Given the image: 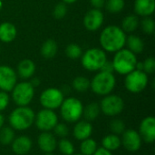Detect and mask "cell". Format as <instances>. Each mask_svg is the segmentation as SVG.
I'll return each mask as SVG.
<instances>
[{
  "instance_id": "bcb514c9",
  "label": "cell",
  "mask_w": 155,
  "mask_h": 155,
  "mask_svg": "<svg viewBox=\"0 0 155 155\" xmlns=\"http://www.w3.org/2000/svg\"><path fill=\"white\" fill-rule=\"evenodd\" d=\"M73 155H83V154H81V153H74Z\"/></svg>"
},
{
  "instance_id": "ab89813d",
  "label": "cell",
  "mask_w": 155,
  "mask_h": 155,
  "mask_svg": "<svg viewBox=\"0 0 155 155\" xmlns=\"http://www.w3.org/2000/svg\"><path fill=\"white\" fill-rule=\"evenodd\" d=\"M100 71H104V72H107V73H113L114 72V66H113L112 62L106 61Z\"/></svg>"
},
{
  "instance_id": "f6af8a7d",
  "label": "cell",
  "mask_w": 155,
  "mask_h": 155,
  "mask_svg": "<svg viewBox=\"0 0 155 155\" xmlns=\"http://www.w3.org/2000/svg\"><path fill=\"white\" fill-rule=\"evenodd\" d=\"M45 155H54L53 153H45Z\"/></svg>"
},
{
  "instance_id": "d6a6232c",
  "label": "cell",
  "mask_w": 155,
  "mask_h": 155,
  "mask_svg": "<svg viewBox=\"0 0 155 155\" xmlns=\"http://www.w3.org/2000/svg\"><path fill=\"white\" fill-rule=\"evenodd\" d=\"M109 129L111 131V134L120 136L126 130V125L123 120L115 118L109 123Z\"/></svg>"
},
{
  "instance_id": "1f68e13d",
  "label": "cell",
  "mask_w": 155,
  "mask_h": 155,
  "mask_svg": "<svg viewBox=\"0 0 155 155\" xmlns=\"http://www.w3.org/2000/svg\"><path fill=\"white\" fill-rule=\"evenodd\" d=\"M124 0H106L104 5L109 13L117 14L124 9Z\"/></svg>"
},
{
  "instance_id": "8992f818",
  "label": "cell",
  "mask_w": 155,
  "mask_h": 155,
  "mask_svg": "<svg viewBox=\"0 0 155 155\" xmlns=\"http://www.w3.org/2000/svg\"><path fill=\"white\" fill-rule=\"evenodd\" d=\"M106 61V54L100 48H90L81 56L83 67L91 72L100 71Z\"/></svg>"
},
{
  "instance_id": "cb8c5ba5",
  "label": "cell",
  "mask_w": 155,
  "mask_h": 155,
  "mask_svg": "<svg viewBox=\"0 0 155 155\" xmlns=\"http://www.w3.org/2000/svg\"><path fill=\"white\" fill-rule=\"evenodd\" d=\"M58 50L56 42L54 39H47L44 42L41 47V55L45 59H52L55 56Z\"/></svg>"
},
{
  "instance_id": "d6986e66",
  "label": "cell",
  "mask_w": 155,
  "mask_h": 155,
  "mask_svg": "<svg viewBox=\"0 0 155 155\" xmlns=\"http://www.w3.org/2000/svg\"><path fill=\"white\" fill-rule=\"evenodd\" d=\"M134 6L136 15L143 17L150 16L155 10V0H135Z\"/></svg>"
},
{
  "instance_id": "ee69618b",
  "label": "cell",
  "mask_w": 155,
  "mask_h": 155,
  "mask_svg": "<svg viewBox=\"0 0 155 155\" xmlns=\"http://www.w3.org/2000/svg\"><path fill=\"white\" fill-rule=\"evenodd\" d=\"M64 4H73V3H75L76 1L78 0H62Z\"/></svg>"
},
{
  "instance_id": "30bf717a",
  "label": "cell",
  "mask_w": 155,
  "mask_h": 155,
  "mask_svg": "<svg viewBox=\"0 0 155 155\" xmlns=\"http://www.w3.org/2000/svg\"><path fill=\"white\" fill-rule=\"evenodd\" d=\"M64 99L63 91L55 87H49L41 93L39 101L43 108L54 111L61 106Z\"/></svg>"
},
{
  "instance_id": "83f0119b",
  "label": "cell",
  "mask_w": 155,
  "mask_h": 155,
  "mask_svg": "<svg viewBox=\"0 0 155 155\" xmlns=\"http://www.w3.org/2000/svg\"><path fill=\"white\" fill-rule=\"evenodd\" d=\"M139 26V18L134 15L125 16L122 22V29L125 33H132Z\"/></svg>"
},
{
  "instance_id": "8d00e7d4",
  "label": "cell",
  "mask_w": 155,
  "mask_h": 155,
  "mask_svg": "<svg viewBox=\"0 0 155 155\" xmlns=\"http://www.w3.org/2000/svg\"><path fill=\"white\" fill-rule=\"evenodd\" d=\"M143 71L147 74H151L154 73L155 59L153 56L147 57L144 60V62H143Z\"/></svg>"
},
{
  "instance_id": "5b68a950",
  "label": "cell",
  "mask_w": 155,
  "mask_h": 155,
  "mask_svg": "<svg viewBox=\"0 0 155 155\" xmlns=\"http://www.w3.org/2000/svg\"><path fill=\"white\" fill-rule=\"evenodd\" d=\"M62 119L68 124H74L83 117V103L75 97L64 98L59 107Z\"/></svg>"
},
{
  "instance_id": "7bdbcfd3",
  "label": "cell",
  "mask_w": 155,
  "mask_h": 155,
  "mask_svg": "<svg viewBox=\"0 0 155 155\" xmlns=\"http://www.w3.org/2000/svg\"><path fill=\"white\" fill-rule=\"evenodd\" d=\"M5 124V116L3 115L2 113H0V129L4 126Z\"/></svg>"
},
{
  "instance_id": "9a60e30c",
  "label": "cell",
  "mask_w": 155,
  "mask_h": 155,
  "mask_svg": "<svg viewBox=\"0 0 155 155\" xmlns=\"http://www.w3.org/2000/svg\"><path fill=\"white\" fill-rule=\"evenodd\" d=\"M104 14L100 9H90L84 17V25L88 31H97L104 23Z\"/></svg>"
},
{
  "instance_id": "74e56055",
  "label": "cell",
  "mask_w": 155,
  "mask_h": 155,
  "mask_svg": "<svg viewBox=\"0 0 155 155\" xmlns=\"http://www.w3.org/2000/svg\"><path fill=\"white\" fill-rule=\"evenodd\" d=\"M10 97L6 92L0 91V113L4 112L9 105Z\"/></svg>"
},
{
  "instance_id": "60d3db41",
  "label": "cell",
  "mask_w": 155,
  "mask_h": 155,
  "mask_svg": "<svg viewBox=\"0 0 155 155\" xmlns=\"http://www.w3.org/2000/svg\"><path fill=\"white\" fill-rule=\"evenodd\" d=\"M93 155H113V153L103 148V147H98L97 150L95 151V153Z\"/></svg>"
},
{
  "instance_id": "9c48e42d",
  "label": "cell",
  "mask_w": 155,
  "mask_h": 155,
  "mask_svg": "<svg viewBox=\"0 0 155 155\" xmlns=\"http://www.w3.org/2000/svg\"><path fill=\"white\" fill-rule=\"evenodd\" d=\"M101 113L109 117L119 115L124 109V102L123 98L117 94H107L104 96L99 104Z\"/></svg>"
},
{
  "instance_id": "d4e9b609",
  "label": "cell",
  "mask_w": 155,
  "mask_h": 155,
  "mask_svg": "<svg viewBox=\"0 0 155 155\" xmlns=\"http://www.w3.org/2000/svg\"><path fill=\"white\" fill-rule=\"evenodd\" d=\"M125 44H127L128 50L133 52L134 54L143 53V48H144L143 41L139 36L134 35H131L126 38Z\"/></svg>"
},
{
  "instance_id": "7c38bea8",
  "label": "cell",
  "mask_w": 155,
  "mask_h": 155,
  "mask_svg": "<svg viewBox=\"0 0 155 155\" xmlns=\"http://www.w3.org/2000/svg\"><path fill=\"white\" fill-rule=\"evenodd\" d=\"M122 146L128 152L135 153L138 152L143 143V140L138 133V131L134 129H126L121 134Z\"/></svg>"
},
{
  "instance_id": "ba28073f",
  "label": "cell",
  "mask_w": 155,
  "mask_h": 155,
  "mask_svg": "<svg viewBox=\"0 0 155 155\" xmlns=\"http://www.w3.org/2000/svg\"><path fill=\"white\" fill-rule=\"evenodd\" d=\"M148 74L141 70H134L127 74L124 79V86L130 93L139 94L148 85Z\"/></svg>"
},
{
  "instance_id": "f35d334b",
  "label": "cell",
  "mask_w": 155,
  "mask_h": 155,
  "mask_svg": "<svg viewBox=\"0 0 155 155\" xmlns=\"http://www.w3.org/2000/svg\"><path fill=\"white\" fill-rule=\"evenodd\" d=\"M105 1L106 0H90V3L94 8L101 10V8H103L105 5Z\"/></svg>"
},
{
  "instance_id": "4fadbf2b",
  "label": "cell",
  "mask_w": 155,
  "mask_h": 155,
  "mask_svg": "<svg viewBox=\"0 0 155 155\" xmlns=\"http://www.w3.org/2000/svg\"><path fill=\"white\" fill-rule=\"evenodd\" d=\"M17 83L16 72L8 65H0V90L11 92Z\"/></svg>"
},
{
  "instance_id": "5bb4252c",
  "label": "cell",
  "mask_w": 155,
  "mask_h": 155,
  "mask_svg": "<svg viewBox=\"0 0 155 155\" xmlns=\"http://www.w3.org/2000/svg\"><path fill=\"white\" fill-rule=\"evenodd\" d=\"M138 133L146 143H153L155 141V118L153 116H146L142 120L139 125Z\"/></svg>"
},
{
  "instance_id": "6da1fadb",
  "label": "cell",
  "mask_w": 155,
  "mask_h": 155,
  "mask_svg": "<svg viewBox=\"0 0 155 155\" xmlns=\"http://www.w3.org/2000/svg\"><path fill=\"white\" fill-rule=\"evenodd\" d=\"M125 42V32L117 25L106 26L100 35V44L106 52L116 53L124 48Z\"/></svg>"
},
{
  "instance_id": "b9f144b4",
  "label": "cell",
  "mask_w": 155,
  "mask_h": 155,
  "mask_svg": "<svg viewBox=\"0 0 155 155\" xmlns=\"http://www.w3.org/2000/svg\"><path fill=\"white\" fill-rule=\"evenodd\" d=\"M30 84L34 86V87H36L40 84V80L38 78H33L31 81H30Z\"/></svg>"
},
{
  "instance_id": "7402d4cb",
  "label": "cell",
  "mask_w": 155,
  "mask_h": 155,
  "mask_svg": "<svg viewBox=\"0 0 155 155\" xmlns=\"http://www.w3.org/2000/svg\"><path fill=\"white\" fill-rule=\"evenodd\" d=\"M101 114L100 105L96 102H92L85 106H84L83 110V117L85 121H88L90 123L95 121Z\"/></svg>"
},
{
  "instance_id": "836d02e7",
  "label": "cell",
  "mask_w": 155,
  "mask_h": 155,
  "mask_svg": "<svg viewBox=\"0 0 155 155\" xmlns=\"http://www.w3.org/2000/svg\"><path fill=\"white\" fill-rule=\"evenodd\" d=\"M54 135L55 137H58L59 139L62 138H67L69 134V127L65 123H57L54 128L53 129Z\"/></svg>"
},
{
  "instance_id": "52a82bcc",
  "label": "cell",
  "mask_w": 155,
  "mask_h": 155,
  "mask_svg": "<svg viewBox=\"0 0 155 155\" xmlns=\"http://www.w3.org/2000/svg\"><path fill=\"white\" fill-rule=\"evenodd\" d=\"M12 99L17 106H28L35 96V87L30 82L16 83L11 91Z\"/></svg>"
},
{
  "instance_id": "7dc6e473",
  "label": "cell",
  "mask_w": 155,
  "mask_h": 155,
  "mask_svg": "<svg viewBox=\"0 0 155 155\" xmlns=\"http://www.w3.org/2000/svg\"><path fill=\"white\" fill-rule=\"evenodd\" d=\"M1 6H2V2L0 1V8H1Z\"/></svg>"
},
{
  "instance_id": "603a6c76",
  "label": "cell",
  "mask_w": 155,
  "mask_h": 155,
  "mask_svg": "<svg viewBox=\"0 0 155 155\" xmlns=\"http://www.w3.org/2000/svg\"><path fill=\"white\" fill-rule=\"evenodd\" d=\"M101 144H102L103 148L113 153V152L118 150L122 146L121 137L119 135H116L114 134H109L102 139Z\"/></svg>"
},
{
  "instance_id": "277c9868",
  "label": "cell",
  "mask_w": 155,
  "mask_h": 155,
  "mask_svg": "<svg viewBox=\"0 0 155 155\" xmlns=\"http://www.w3.org/2000/svg\"><path fill=\"white\" fill-rule=\"evenodd\" d=\"M112 64L114 66V71L120 74L126 75L135 70L137 58L133 52L123 48L115 53Z\"/></svg>"
},
{
  "instance_id": "2e32d148",
  "label": "cell",
  "mask_w": 155,
  "mask_h": 155,
  "mask_svg": "<svg viewBox=\"0 0 155 155\" xmlns=\"http://www.w3.org/2000/svg\"><path fill=\"white\" fill-rule=\"evenodd\" d=\"M37 145L44 153H54L57 146V139L51 132H41L37 137Z\"/></svg>"
},
{
  "instance_id": "e575fe53",
  "label": "cell",
  "mask_w": 155,
  "mask_h": 155,
  "mask_svg": "<svg viewBox=\"0 0 155 155\" xmlns=\"http://www.w3.org/2000/svg\"><path fill=\"white\" fill-rule=\"evenodd\" d=\"M142 28H143V31L147 35L153 34L155 29V24L153 19L151 18L150 16L144 17L142 21Z\"/></svg>"
},
{
  "instance_id": "ac0fdd59",
  "label": "cell",
  "mask_w": 155,
  "mask_h": 155,
  "mask_svg": "<svg viewBox=\"0 0 155 155\" xmlns=\"http://www.w3.org/2000/svg\"><path fill=\"white\" fill-rule=\"evenodd\" d=\"M33 147L32 140L26 135H20L14 139L11 143L12 151L16 155H26Z\"/></svg>"
},
{
  "instance_id": "ffe728a7",
  "label": "cell",
  "mask_w": 155,
  "mask_h": 155,
  "mask_svg": "<svg viewBox=\"0 0 155 155\" xmlns=\"http://www.w3.org/2000/svg\"><path fill=\"white\" fill-rule=\"evenodd\" d=\"M35 72V64L30 59H23L17 64V73L18 76L22 79H29L32 78Z\"/></svg>"
},
{
  "instance_id": "484cf974",
  "label": "cell",
  "mask_w": 155,
  "mask_h": 155,
  "mask_svg": "<svg viewBox=\"0 0 155 155\" xmlns=\"http://www.w3.org/2000/svg\"><path fill=\"white\" fill-rule=\"evenodd\" d=\"M98 148L97 142L92 137L83 140L80 143V153L83 155H93Z\"/></svg>"
},
{
  "instance_id": "f546056e",
  "label": "cell",
  "mask_w": 155,
  "mask_h": 155,
  "mask_svg": "<svg viewBox=\"0 0 155 155\" xmlns=\"http://www.w3.org/2000/svg\"><path fill=\"white\" fill-rule=\"evenodd\" d=\"M56 148L63 155H73L74 153V145L67 138H62L57 141Z\"/></svg>"
},
{
  "instance_id": "f1b7e54d",
  "label": "cell",
  "mask_w": 155,
  "mask_h": 155,
  "mask_svg": "<svg viewBox=\"0 0 155 155\" xmlns=\"http://www.w3.org/2000/svg\"><path fill=\"white\" fill-rule=\"evenodd\" d=\"M72 87L78 93H84L90 88V80L85 76H77L73 80Z\"/></svg>"
},
{
  "instance_id": "4316f807",
  "label": "cell",
  "mask_w": 155,
  "mask_h": 155,
  "mask_svg": "<svg viewBox=\"0 0 155 155\" xmlns=\"http://www.w3.org/2000/svg\"><path fill=\"white\" fill-rule=\"evenodd\" d=\"M15 138V133L12 127L3 126L0 129V144L5 146L11 145Z\"/></svg>"
},
{
  "instance_id": "3957f363",
  "label": "cell",
  "mask_w": 155,
  "mask_h": 155,
  "mask_svg": "<svg viewBox=\"0 0 155 155\" xmlns=\"http://www.w3.org/2000/svg\"><path fill=\"white\" fill-rule=\"evenodd\" d=\"M116 80L113 73L100 71L90 81V88L95 94L105 96L113 92Z\"/></svg>"
},
{
  "instance_id": "d590c367",
  "label": "cell",
  "mask_w": 155,
  "mask_h": 155,
  "mask_svg": "<svg viewBox=\"0 0 155 155\" xmlns=\"http://www.w3.org/2000/svg\"><path fill=\"white\" fill-rule=\"evenodd\" d=\"M67 13V6L66 4H64V2L58 3L53 10V15L56 18V19H62L65 16Z\"/></svg>"
},
{
  "instance_id": "e0dca14e",
  "label": "cell",
  "mask_w": 155,
  "mask_h": 155,
  "mask_svg": "<svg viewBox=\"0 0 155 155\" xmlns=\"http://www.w3.org/2000/svg\"><path fill=\"white\" fill-rule=\"evenodd\" d=\"M94 127L92 123L85 120H79L74 123V126L73 128V135L77 140L82 142L87 138H90L93 134Z\"/></svg>"
},
{
  "instance_id": "8fae6325",
  "label": "cell",
  "mask_w": 155,
  "mask_h": 155,
  "mask_svg": "<svg viewBox=\"0 0 155 155\" xmlns=\"http://www.w3.org/2000/svg\"><path fill=\"white\" fill-rule=\"evenodd\" d=\"M58 123V116L53 110L43 108L35 116L34 124L41 132H51Z\"/></svg>"
},
{
  "instance_id": "7a4b0ae2",
  "label": "cell",
  "mask_w": 155,
  "mask_h": 155,
  "mask_svg": "<svg viewBox=\"0 0 155 155\" xmlns=\"http://www.w3.org/2000/svg\"><path fill=\"white\" fill-rule=\"evenodd\" d=\"M35 116V113L29 106H17L8 116L9 126L15 131H26L34 124Z\"/></svg>"
},
{
  "instance_id": "4dcf8cb0",
  "label": "cell",
  "mask_w": 155,
  "mask_h": 155,
  "mask_svg": "<svg viewBox=\"0 0 155 155\" xmlns=\"http://www.w3.org/2000/svg\"><path fill=\"white\" fill-rule=\"evenodd\" d=\"M64 53H65V55L72 59V60H75V59H78L82 56L83 54V51H82V48L77 45V44H74V43H71L69 44L66 47H65V50H64Z\"/></svg>"
},
{
  "instance_id": "44dd1931",
  "label": "cell",
  "mask_w": 155,
  "mask_h": 155,
  "mask_svg": "<svg viewBox=\"0 0 155 155\" xmlns=\"http://www.w3.org/2000/svg\"><path fill=\"white\" fill-rule=\"evenodd\" d=\"M17 30L15 25L10 22H4L0 25V40L4 43H10L16 37Z\"/></svg>"
}]
</instances>
